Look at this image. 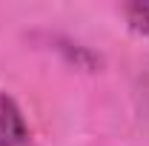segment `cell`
Masks as SVG:
<instances>
[{
	"label": "cell",
	"mask_w": 149,
	"mask_h": 146,
	"mask_svg": "<svg viewBox=\"0 0 149 146\" xmlns=\"http://www.w3.org/2000/svg\"><path fill=\"white\" fill-rule=\"evenodd\" d=\"M0 146H32L29 126L6 92H0Z\"/></svg>",
	"instance_id": "6da1fadb"
},
{
	"label": "cell",
	"mask_w": 149,
	"mask_h": 146,
	"mask_svg": "<svg viewBox=\"0 0 149 146\" xmlns=\"http://www.w3.org/2000/svg\"><path fill=\"white\" fill-rule=\"evenodd\" d=\"M126 15H129V23L138 32L149 35V3H132L126 9Z\"/></svg>",
	"instance_id": "7a4b0ae2"
}]
</instances>
